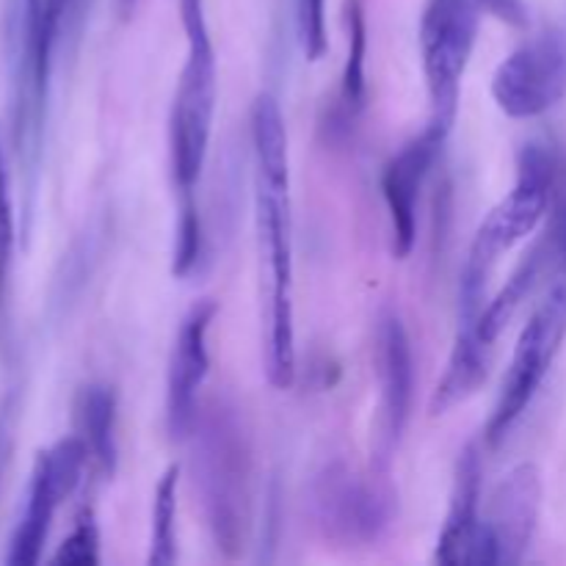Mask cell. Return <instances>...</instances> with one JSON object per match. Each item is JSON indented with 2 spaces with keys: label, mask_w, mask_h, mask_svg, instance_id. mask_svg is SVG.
Wrapping results in <instances>:
<instances>
[{
  "label": "cell",
  "mask_w": 566,
  "mask_h": 566,
  "mask_svg": "<svg viewBox=\"0 0 566 566\" xmlns=\"http://www.w3.org/2000/svg\"><path fill=\"white\" fill-rule=\"evenodd\" d=\"M291 169L287 164H258V219L271 271L269 379L285 390L296 376L293 329V247H291Z\"/></svg>",
  "instance_id": "1"
},
{
  "label": "cell",
  "mask_w": 566,
  "mask_h": 566,
  "mask_svg": "<svg viewBox=\"0 0 566 566\" xmlns=\"http://www.w3.org/2000/svg\"><path fill=\"white\" fill-rule=\"evenodd\" d=\"M216 53L210 44L208 28L188 33V59L182 66L180 86L169 122L171 171H175L180 210H197V182L202 175L205 155H208L210 130L216 114Z\"/></svg>",
  "instance_id": "2"
},
{
  "label": "cell",
  "mask_w": 566,
  "mask_h": 566,
  "mask_svg": "<svg viewBox=\"0 0 566 566\" xmlns=\"http://www.w3.org/2000/svg\"><path fill=\"white\" fill-rule=\"evenodd\" d=\"M553 164L542 149H531L523 158L520 180L484 219L470 247L468 269L462 280V296H481L486 293V280L492 269L506 252H512L520 241L531 235L542 224L551 205Z\"/></svg>",
  "instance_id": "3"
},
{
  "label": "cell",
  "mask_w": 566,
  "mask_h": 566,
  "mask_svg": "<svg viewBox=\"0 0 566 566\" xmlns=\"http://www.w3.org/2000/svg\"><path fill=\"white\" fill-rule=\"evenodd\" d=\"M479 11V0H431L423 14L420 42L431 97L429 130L442 138L457 119L459 86L473 53Z\"/></svg>",
  "instance_id": "4"
},
{
  "label": "cell",
  "mask_w": 566,
  "mask_h": 566,
  "mask_svg": "<svg viewBox=\"0 0 566 566\" xmlns=\"http://www.w3.org/2000/svg\"><path fill=\"white\" fill-rule=\"evenodd\" d=\"M566 340V280L558 282L545 302L536 307L525 329L520 332V340L514 346L512 363L503 376L501 396H497L492 418L486 423V440L492 446L503 440L517 423L520 415L528 409L534 396L539 392L542 381L551 374V365L556 363Z\"/></svg>",
  "instance_id": "5"
},
{
  "label": "cell",
  "mask_w": 566,
  "mask_h": 566,
  "mask_svg": "<svg viewBox=\"0 0 566 566\" xmlns=\"http://www.w3.org/2000/svg\"><path fill=\"white\" fill-rule=\"evenodd\" d=\"M199 484H202L216 542L221 551H238L243 542V525H247L249 457L243 437L238 434L232 420H213L205 429Z\"/></svg>",
  "instance_id": "6"
},
{
  "label": "cell",
  "mask_w": 566,
  "mask_h": 566,
  "mask_svg": "<svg viewBox=\"0 0 566 566\" xmlns=\"http://www.w3.org/2000/svg\"><path fill=\"white\" fill-rule=\"evenodd\" d=\"M566 94V39L545 31L520 44L492 77V97L512 119L547 114Z\"/></svg>",
  "instance_id": "7"
},
{
  "label": "cell",
  "mask_w": 566,
  "mask_h": 566,
  "mask_svg": "<svg viewBox=\"0 0 566 566\" xmlns=\"http://www.w3.org/2000/svg\"><path fill=\"white\" fill-rule=\"evenodd\" d=\"M86 459L88 448L81 437L61 440L53 448L39 453L31 486H28L25 512H22L14 536H11L6 562L14 566H31L42 558L50 523H53L61 503L72 495V490L81 481Z\"/></svg>",
  "instance_id": "8"
},
{
  "label": "cell",
  "mask_w": 566,
  "mask_h": 566,
  "mask_svg": "<svg viewBox=\"0 0 566 566\" xmlns=\"http://www.w3.org/2000/svg\"><path fill=\"white\" fill-rule=\"evenodd\" d=\"M542 509V475L536 464H517L503 475L481 520L479 566L517 564L531 547Z\"/></svg>",
  "instance_id": "9"
},
{
  "label": "cell",
  "mask_w": 566,
  "mask_h": 566,
  "mask_svg": "<svg viewBox=\"0 0 566 566\" xmlns=\"http://www.w3.org/2000/svg\"><path fill=\"white\" fill-rule=\"evenodd\" d=\"M216 304L199 302L182 321L177 332L175 352L169 363V381H166V423L169 434L182 440L193 429L197 420V396L208 376V332L213 324Z\"/></svg>",
  "instance_id": "10"
},
{
  "label": "cell",
  "mask_w": 566,
  "mask_h": 566,
  "mask_svg": "<svg viewBox=\"0 0 566 566\" xmlns=\"http://www.w3.org/2000/svg\"><path fill=\"white\" fill-rule=\"evenodd\" d=\"M442 142L446 138L426 127L423 136L409 142L387 164L385 175H381V191H385V202L392 221V249H396L398 258H407L418 241L420 188H423L431 160H434Z\"/></svg>",
  "instance_id": "11"
},
{
  "label": "cell",
  "mask_w": 566,
  "mask_h": 566,
  "mask_svg": "<svg viewBox=\"0 0 566 566\" xmlns=\"http://www.w3.org/2000/svg\"><path fill=\"white\" fill-rule=\"evenodd\" d=\"M376 363L381 385V429L387 448L396 446L412 415L415 357L407 329L396 313H385L376 332Z\"/></svg>",
  "instance_id": "12"
},
{
  "label": "cell",
  "mask_w": 566,
  "mask_h": 566,
  "mask_svg": "<svg viewBox=\"0 0 566 566\" xmlns=\"http://www.w3.org/2000/svg\"><path fill=\"white\" fill-rule=\"evenodd\" d=\"M481 457L475 446L462 453L457 464L451 509L437 542V562L442 564H479L481 545Z\"/></svg>",
  "instance_id": "13"
},
{
  "label": "cell",
  "mask_w": 566,
  "mask_h": 566,
  "mask_svg": "<svg viewBox=\"0 0 566 566\" xmlns=\"http://www.w3.org/2000/svg\"><path fill=\"white\" fill-rule=\"evenodd\" d=\"M77 423H81V440L86 442L88 457L105 470L114 473L116 468V401L114 392L103 385L83 387L77 398Z\"/></svg>",
  "instance_id": "14"
},
{
  "label": "cell",
  "mask_w": 566,
  "mask_h": 566,
  "mask_svg": "<svg viewBox=\"0 0 566 566\" xmlns=\"http://www.w3.org/2000/svg\"><path fill=\"white\" fill-rule=\"evenodd\" d=\"M536 274H539V254H531V258L525 260L517 271H514L512 280L506 282V287H503V291L497 293V296L492 298L484 310H481L479 318L462 321L459 326H470V329L479 335V340L484 343L486 348H495L497 337H501L503 329L512 324V318L517 315L520 304H523V298L528 296Z\"/></svg>",
  "instance_id": "15"
},
{
  "label": "cell",
  "mask_w": 566,
  "mask_h": 566,
  "mask_svg": "<svg viewBox=\"0 0 566 566\" xmlns=\"http://www.w3.org/2000/svg\"><path fill=\"white\" fill-rule=\"evenodd\" d=\"M17 221L14 199H11L9 158H6L3 138H0V343L9 335V307H11V271H14Z\"/></svg>",
  "instance_id": "16"
},
{
  "label": "cell",
  "mask_w": 566,
  "mask_h": 566,
  "mask_svg": "<svg viewBox=\"0 0 566 566\" xmlns=\"http://www.w3.org/2000/svg\"><path fill=\"white\" fill-rule=\"evenodd\" d=\"M177 484L180 468L171 464L158 481L153 506V545H149V564L169 566L177 558Z\"/></svg>",
  "instance_id": "17"
},
{
  "label": "cell",
  "mask_w": 566,
  "mask_h": 566,
  "mask_svg": "<svg viewBox=\"0 0 566 566\" xmlns=\"http://www.w3.org/2000/svg\"><path fill=\"white\" fill-rule=\"evenodd\" d=\"M348 59L343 70V99L359 108L365 99V53H368V28H365L363 0H346Z\"/></svg>",
  "instance_id": "18"
},
{
  "label": "cell",
  "mask_w": 566,
  "mask_h": 566,
  "mask_svg": "<svg viewBox=\"0 0 566 566\" xmlns=\"http://www.w3.org/2000/svg\"><path fill=\"white\" fill-rule=\"evenodd\" d=\"M53 562L66 566H92L99 562V534L92 517H83L81 523L72 528V534L61 542Z\"/></svg>",
  "instance_id": "19"
},
{
  "label": "cell",
  "mask_w": 566,
  "mask_h": 566,
  "mask_svg": "<svg viewBox=\"0 0 566 566\" xmlns=\"http://www.w3.org/2000/svg\"><path fill=\"white\" fill-rule=\"evenodd\" d=\"M326 0H302L298 6V20H302V42L310 61H318L326 50Z\"/></svg>",
  "instance_id": "20"
},
{
  "label": "cell",
  "mask_w": 566,
  "mask_h": 566,
  "mask_svg": "<svg viewBox=\"0 0 566 566\" xmlns=\"http://www.w3.org/2000/svg\"><path fill=\"white\" fill-rule=\"evenodd\" d=\"M479 6L501 17V20L512 22V25H525L528 22V11H525L523 0H479Z\"/></svg>",
  "instance_id": "21"
},
{
  "label": "cell",
  "mask_w": 566,
  "mask_h": 566,
  "mask_svg": "<svg viewBox=\"0 0 566 566\" xmlns=\"http://www.w3.org/2000/svg\"><path fill=\"white\" fill-rule=\"evenodd\" d=\"M136 3H138V0H119V14L127 20V17L136 11Z\"/></svg>",
  "instance_id": "22"
},
{
  "label": "cell",
  "mask_w": 566,
  "mask_h": 566,
  "mask_svg": "<svg viewBox=\"0 0 566 566\" xmlns=\"http://www.w3.org/2000/svg\"><path fill=\"white\" fill-rule=\"evenodd\" d=\"M83 3H86V0H70V14H75V11H81Z\"/></svg>",
  "instance_id": "23"
},
{
  "label": "cell",
  "mask_w": 566,
  "mask_h": 566,
  "mask_svg": "<svg viewBox=\"0 0 566 566\" xmlns=\"http://www.w3.org/2000/svg\"><path fill=\"white\" fill-rule=\"evenodd\" d=\"M3 462H6V446L3 440H0V470H3Z\"/></svg>",
  "instance_id": "24"
},
{
  "label": "cell",
  "mask_w": 566,
  "mask_h": 566,
  "mask_svg": "<svg viewBox=\"0 0 566 566\" xmlns=\"http://www.w3.org/2000/svg\"><path fill=\"white\" fill-rule=\"evenodd\" d=\"M562 254H564V260H566V221H564V232H562Z\"/></svg>",
  "instance_id": "25"
}]
</instances>
